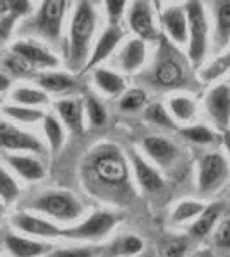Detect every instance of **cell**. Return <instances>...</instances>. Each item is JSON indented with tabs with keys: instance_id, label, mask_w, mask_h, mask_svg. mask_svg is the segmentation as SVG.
Here are the masks:
<instances>
[{
	"instance_id": "18",
	"label": "cell",
	"mask_w": 230,
	"mask_h": 257,
	"mask_svg": "<svg viewBox=\"0 0 230 257\" xmlns=\"http://www.w3.org/2000/svg\"><path fill=\"white\" fill-rule=\"evenodd\" d=\"M144 149L157 163L163 165V167L172 163L175 155H177V148H175L170 141H167L163 138H157V136H151V138L144 139Z\"/></svg>"
},
{
	"instance_id": "46",
	"label": "cell",
	"mask_w": 230,
	"mask_h": 257,
	"mask_svg": "<svg viewBox=\"0 0 230 257\" xmlns=\"http://www.w3.org/2000/svg\"><path fill=\"white\" fill-rule=\"evenodd\" d=\"M191 257H215V255H213V252L210 248H199V250H196Z\"/></svg>"
},
{
	"instance_id": "38",
	"label": "cell",
	"mask_w": 230,
	"mask_h": 257,
	"mask_svg": "<svg viewBox=\"0 0 230 257\" xmlns=\"http://www.w3.org/2000/svg\"><path fill=\"white\" fill-rule=\"evenodd\" d=\"M218 36L220 43L230 36V2H225L218 11Z\"/></svg>"
},
{
	"instance_id": "34",
	"label": "cell",
	"mask_w": 230,
	"mask_h": 257,
	"mask_svg": "<svg viewBox=\"0 0 230 257\" xmlns=\"http://www.w3.org/2000/svg\"><path fill=\"white\" fill-rule=\"evenodd\" d=\"M146 103V93L141 89H132V91H127L124 94V98L120 99V108L125 110V111H134V110H139Z\"/></svg>"
},
{
	"instance_id": "37",
	"label": "cell",
	"mask_w": 230,
	"mask_h": 257,
	"mask_svg": "<svg viewBox=\"0 0 230 257\" xmlns=\"http://www.w3.org/2000/svg\"><path fill=\"white\" fill-rule=\"evenodd\" d=\"M182 136L186 139L192 141V143H198V144H208L213 141V132L208 131L206 127H201V125H196V127H189V128H184L182 131Z\"/></svg>"
},
{
	"instance_id": "9",
	"label": "cell",
	"mask_w": 230,
	"mask_h": 257,
	"mask_svg": "<svg viewBox=\"0 0 230 257\" xmlns=\"http://www.w3.org/2000/svg\"><path fill=\"white\" fill-rule=\"evenodd\" d=\"M12 223L18 230L24 231L28 235H35V237H43V238H55L62 237L64 230H60L57 225L50 221H45L38 216H33V214L19 213L12 218Z\"/></svg>"
},
{
	"instance_id": "13",
	"label": "cell",
	"mask_w": 230,
	"mask_h": 257,
	"mask_svg": "<svg viewBox=\"0 0 230 257\" xmlns=\"http://www.w3.org/2000/svg\"><path fill=\"white\" fill-rule=\"evenodd\" d=\"M57 113L60 115L62 122L67 125L69 131L74 134H81L85 131V123H83V113H85V106L76 98H64L58 99L55 103Z\"/></svg>"
},
{
	"instance_id": "16",
	"label": "cell",
	"mask_w": 230,
	"mask_h": 257,
	"mask_svg": "<svg viewBox=\"0 0 230 257\" xmlns=\"http://www.w3.org/2000/svg\"><path fill=\"white\" fill-rule=\"evenodd\" d=\"M6 247L12 257H40L50 250V245H47V243L23 238L18 237V235H7Z\"/></svg>"
},
{
	"instance_id": "47",
	"label": "cell",
	"mask_w": 230,
	"mask_h": 257,
	"mask_svg": "<svg viewBox=\"0 0 230 257\" xmlns=\"http://www.w3.org/2000/svg\"><path fill=\"white\" fill-rule=\"evenodd\" d=\"M9 14V6H7V0H0V16Z\"/></svg>"
},
{
	"instance_id": "31",
	"label": "cell",
	"mask_w": 230,
	"mask_h": 257,
	"mask_svg": "<svg viewBox=\"0 0 230 257\" xmlns=\"http://www.w3.org/2000/svg\"><path fill=\"white\" fill-rule=\"evenodd\" d=\"M158 252H160V257H184L187 252V238L172 237L163 240Z\"/></svg>"
},
{
	"instance_id": "30",
	"label": "cell",
	"mask_w": 230,
	"mask_h": 257,
	"mask_svg": "<svg viewBox=\"0 0 230 257\" xmlns=\"http://www.w3.org/2000/svg\"><path fill=\"white\" fill-rule=\"evenodd\" d=\"M4 65H6V69L9 70L11 74H14L16 77H33L35 76V69H36L35 65L29 64L24 57H21L14 52H12L9 57H6Z\"/></svg>"
},
{
	"instance_id": "48",
	"label": "cell",
	"mask_w": 230,
	"mask_h": 257,
	"mask_svg": "<svg viewBox=\"0 0 230 257\" xmlns=\"http://www.w3.org/2000/svg\"><path fill=\"white\" fill-rule=\"evenodd\" d=\"M0 216H2V204H0Z\"/></svg>"
},
{
	"instance_id": "14",
	"label": "cell",
	"mask_w": 230,
	"mask_h": 257,
	"mask_svg": "<svg viewBox=\"0 0 230 257\" xmlns=\"http://www.w3.org/2000/svg\"><path fill=\"white\" fill-rule=\"evenodd\" d=\"M4 160L7 161V165L14 170L16 173H19L24 180L29 182H38L45 177V168L36 158L33 156H24V155H4Z\"/></svg>"
},
{
	"instance_id": "10",
	"label": "cell",
	"mask_w": 230,
	"mask_h": 257,
	"mask_svg": "<svg viewBox=\"0 0 230 257\" xmlns=\"http://www.w3.org/2000/svg\"><path fill=\"white\" fill-rule=\"evenodd\" d=\"M11 52L18 53V55L24 57L29 64H33L35 67H45L52 69L57 67L58 60L52 52H48L47 48H43L38 43H31V41H16L12 45Z\"/></svg>"
},
{
	"instance_id": "27",
	"label": "cell",
	"mask_w": 230,
	"mask_h": 257,
	"mask_svg": "<svg viewBox=\"0 0 230 257\" xmlns=\"http://www.w3.org/2000/svg\"><path fill=\"white\" fill-rule=\"evenodd\" d=\"M206 206L203 202L198 201H182L175 206L174 213H172V221L177 223V225H182V223H189L194 221L199 214L203 213Z\"/></svg>"
},
{
	"instance_id": "36",
	"label": "cell",
	"mask_w": 230,
	"mask_h": 257,
	"mask_svg": "<svg viewBox=\"0 0 230 257\" xmlns=\"http://www.w3.org/2000/svg\"><path fill=\"white\" fill-rule=\"evenodd\" d=\"M170 110L179 120H189L194 113V105L187 98H174L170 101Z\"/></svg>"
},
{
	"instance_id": "22",
	"label": "cell",
	"mask_w": 230,
	"mask_h": 257,
	"mask_svg": "<svg viewBox=\"0 0 230 257\" xmlns=\"http://www.w3.org/2000/svg\"><path fill=\"white\" fill-rule=\"evenodd\" d=\"M163 23H165L167 31L170 33V36L179 41V43H184L186 41V16L181 9L174 7V9H169L163 14Z\"/></svg>"
},
{
	"instance_id": "41",
	"label": "cell",
	"mask_w": 230,
	"mask_h": 257,
	"mask_svg": "<svg viewBox=\"0 0 230 257\" xmlns=\"http://www.w3.org/2000/svg\"><path fill=\"white\" fill-rule=\"evenodd\" d=\"M7 6H9V14L12 18H21V16H26L31 11V4L29 0H7Z\"/></svg>"
},
{
	"instance_id": "45",
	"label": "cell",
	"mask_w": 230,
	"mask_h": 257,
	"mask_svg": "<svg viewBox=\"0 0 230 257\" xmlns=\"http://www.w3.org/2000/svg\"><path fill=\"white\" fill-rule=\"evenodd\" d=\"M11 88V81L7 76H4V74H0V93H4V91H7Z\"/></svg>"
},
{
	"instance_id": "24",
	"label": "cell",
	"mask_w": 230,
	"mask_h": 257,
	"mask_svg": "<svg viewBox=\"0 0 230 257\" xmlns=\"http://www.w3.org/2000/svg\"><path fill=\"white\" fill-rule=\"evenodd\" d=\"M93 79L96 82V86H98L103 93L110 94V96H117V94H120L124 91L122 77L117 76L114 72H110V70L96 69L93 74Z\"/></svg>"
},
{
	"instance_id": "44",
	"label": "cell",
	"mask_w": 230,
	"mask_h": 257,
	"mask_svg": "<svg viewBox=\"0 0 230 257\" xmlns=\"http://www.w3.org/2000/svg\"><path fill=\"white\" fill-rule=\"evenodd\" d=\"M14 21H16V18H12V16H6V19L0 21V45H2V41L9 36L11 26Z\"/></svg>"
},
{
	"instance_id": "7",
	"label": "cell",
	"mask_w": 230,
	"mask_h": 257,
	"mask_svg": "<svg viewBox=\"0 0 230 257\" xmlns=\"http://www.w3.org/2000/svg\"><path fill=\"white\" fill-rule=\"evenodd\" d=\"M187 19L191 26V48L189 55L194 62L201 60L206 50V19L199 2L192 0L187 6Z\"/></svg>"
},
{
	"instance_id": "12",
	"label": "cell",
	"mask_w": 230,
	"mask_h": 257,
	"mask_svg": "<svg viewBox=\"0 0 230 257\" xmlns=\"http://www.w3.org/2000/svg\"><path fill=\"white\" fill-rule=\"evenodd\" d=\"M208 111L211 118L218 123L220 127H228L230 122V88L228 86H218L216 89L211 91L208 96Z\"/></svg>"
},
{
	"instance_id": "15",
	"label": "cell",
	"mask_w": 230,
	"mask_h": 257,
	"mask_svg": "<svg viewBox=\"0 0 230 257\" xmlns=\"http://www.w3.org/2000/svg\"><path fill=\"white\" fill-rule=\"evenodd\" d=\"M120 38H122V33L117 30V28H114V26L108 28V30L100 36V40L96 41L93 53H91L90 60H88L85 65V70L93 69L95 65H98L100 62L105 60L107 57L114 52V48L117 47V43L120 41Z\"/></svg>"
},
{
	"instance_id": "3",
	"label": "cell",
	"mask_w": 230,
	"mask_h": 257,
	"mask_svg": "<svg viewBox=\"0 0 230 257\" xmlns=\"http://www.w3.org/2000/svg\"><path fill=\"white\" fill-rule=\"evenodd\" d=\"M29 208L64 223L76 221L83 214L81 202L65 190H52V192L41 194L31 202Z\"/></svg>"
},
{
	"instance_id": "32",
	"label": "cell",
	"mask_w": 230,
	"mask_h": 257,
	"mask_svg": "<svg viewBox=\"0 0 230 257\" xmlns=\"http://www.w3.org/2000/svg\"><path fill=\"white\" fill-rule=\"evenodd\" d=\"M85 108L88 113V118H90V123L93 127H103L107 123V111L103 108V105L93 96H88Z\"/></svg>"
},
{
	"instance_id": "11",
	"label": "cell",
	"mask_w": 230,
	"mask_h": 257,
	"mask_svg": "<svg viewBox=\"0 0 230 257\" xmlns=\"http://www.w3.org/2000/svg\"><path fill=\"white\" fill-rule=\"evenodd\" d=\"M223 211V204L221 202H213V204L206 206L204 211L199 214L189 226V237L194 240H204L211 235L213 228L216 226L218 219Z\"/></svg>"
},
{
	"instance_id": "20",
	"label": "cell",
	"mask_w": 230,
	"mask_h": 257,
	"mask_svg": "<svg viewBox=\"0 0 230 257\" xmlns=\"http://www.w3.org/2000/svg\"><path fill=\"white\" fill-rule=\"evenodd\" d=\"M144 57H146L144 41L139 38L129 41L125 45V48L122 50V55H120V67L127 70V72H132V70L139 69L143 65Z\"/></svg>"
},
{
	"instance_id": "5",
	"label": "cell",
	"mask_w": 230,
	"mask_h": 257,
	"mask_svg": "<svg viewBox=\"0 0 230 257\" xmlns=\"http://www.w3.org/2000/svg\"><path fill=\"white\" fill-rule=\"evenodd\" d=\"M67 11V0H43L35 19V28L47 38L60 35L62 21Z\"/></svg>"
},
{
	"instance_id": "39",
	"label": "cell",
	"mask_w": 230,
	"mask_h": 257,
	"mask_svg": "<svg viewBox=\"0 0 230 257\" xmlns=\"http://www.w3.org/2000/svg\"><path fill=\"white\" fill-rule=\"evenodd\" d=\"M215 245L221 250H230V218L220 223L215 231Z\"/></svg>"
},
{
	"instance_id": "1",
	"label": "cell",
	"mask_w": 230,
	"mask_h": 257,
	"mask_svg": "<svg viewBox=\"0 0 230 257\" xmlns=\"http://www.w3.org/2000/svg\"><path fill=\"white\" fill-rule=\"evenodd\" d=\"M85 187L98 199L108 202H125L132 194L129 168L119 148L102 144L86 156L81 167Z\"/></svg>"
},
{
	"instance_id": "6",
	"label": "cell",
	"mask_w": 230,
	"mask_h": 257,
	"mask_svg": "<svg viewBox=\"0 0 230 257\" xmlns=\"http://www.w3.org/2000/svg\"><path fill=\"white\" fill-rule=\"evenodd\" d=\"M227 175H228V165L223 156L218 155V153L206 155L201 161V167H199V177H198L199 190L204 194L213 192V190H216L223 184Z\"/></svg>"
},
{
	"instance_id": "19",
	"label": "cell",
	"mask_w": 230,
	"mask_h": 257,
	"mask_svg": "<svg viewBox=\"0 0 230 257\" xmlns=\"http://www.w3.org/2000/svg\"><path fill=\"white\" fill-rule=\"evenodd\" d=\"M40 88L47 93H67L78 88L76 77L64 72H45L38 77Z\"/></svg>"
},
{
	"instance_id": "40",
	"label": "cell",
	"mask_w": 230,
	"mask_h": 257,
	"mask_svg": "<svg viewBox=\"0 0 230 257\" xmlns=\"http://www.w3.org/2000/svg\"><path fill=\"white\" fill-rule=\"evenodd\" d=\"M228 67H230V53H228V55H225V57H220L216 62H213V64L210 65V69L204 72V79H208V81L216 79L218 76L227 72Z\"/></svg>"
},
{
	"instance_id": "49",
	"label": "cell",
	"mask_w": 230,
	"mask_h": 257,
	"mask_svg": "<svg viewBox=\"0 0 230 257\" xmlns=\"http://www.w3.org/2000/svg\"><path fill=\"white\" fill-rule=\"evenodd\" d=\"M143 257H151V255H143Z\"/></svg>"
},
{
	"instance_id": "25",
	"label": "cell",
	"mask_w": 230,
	"mask_h": 257,
	"mask_svg": "<svg viewBox=\"0 0 230 257\" xmlns=\"http://www.w3.org/2000/svg\"><path fill=\"white\" fill-rule=\"evenodd\" d=\"M4 115H7L9 118L16 120V122H21V123H36L45 118L41 110L35 108V106H26V105L4 106Z\"/></svg>"
},
{
	"instance_id": "17",
	"label": "cell",
	"mask_w": 230,
	"mask_h": 257,
	"mask_svg": "<svg viewBox=\"0 0 230 257\" xmlns=\"http://www.w3.org/2000/svg\"><path fill=\"white\" fill-rule=\"evenodd\" d=\"M132 165H134L136 178L139 185L148 192H157L163 187V178L151 165H148L137 153H132Z\"/></svg>"
},
{
	"instance_id": "28",
	"label": "cell",
	"mask_w": 230,
	"mask_h": 257,
	"mask_svg": "<svg viewBox=\"0 0 230 257\" xmlns=\"http://www.w3.org/2000/svg\"><path fill=\"white\" fill-rule=\"evenodd\" d=\"M155 77H157L158 84H162V86H174V84H177V82L181 81L182 70H181V67H179L177 62L163 60L162 64L157 67V74H155Z\"/></svg>"
},
{
	"instance_id": "8",
	"label": "cell",
	"mask_w": 230,
	"mask_h": 257,
	"mask_svg": "<svg viewBox=\"0 0 230 257\" xmlns=\"http://www.w3.org/2000/svg\"><path fill=\"white\" fill-rule=\"evenodd\" d=\"M0 149L43 153V144L29 132L21 131V128L11 125L9 122H0Z\"/></svg>"
},
{
	"instance_id": "50",
	"label": "cell",
	"mask_w": 230,
	"mask_h": 257,
	"mask_svg": "<svg viewBox=\"0 0 230 257\" xmlns=\"http://www.w3.org/2000/svg\"><path fill=\"white\" fill-rule=\"evenodd\" d=\"M0 105H2V99H0Z\"/></svg>"
},
{
	"instance_id": "2",
	"label": "cell",
	"mask_w": 230,
	"mask_h": 257,
	"mask_svg": "<svg viewBox=\"0 0 230 257\" xmlns=\"http://www.w3.org/2000/svg\"><path fill=\"white\" fill-rule=\"evenodd\" d=\"M95 31V11L88 0H79L70 21L69 35V67L78 70L86 65L90 40Z\"/></svg>"
},
{
	"instance_id": "26",
	"label": "cell",
	"mask_w": 230,
	"mask_h": 257,
	"mask_svg": "<svg viewBox=\"0 0 230 257\" xmlns=\"http://www.w3.org/2000/svg\"><path fill=\"white\" fill-rule=\"evenodd\" d=\"M43 131H45V136H47L52 151L57 153L58 149L64 146V141H65V132H64V127H62L60 120L55 118L53 115H45Z\"/></svg>"
},
{
	"instance_id": "29",
	"label": "cell",
	"mask_w": 230,
	"mask_h": 257,
	"mask_svg": "<svg viewBox=\"0 0 230 257\" xmlns=\"http://www.w3.org/2000/svg\"><path fill=\"white\" fill-rule=\"evenodd\" d=\"M12 99L18 105H26V106H38L48 103L47 91L33 89V88H19L12 93Z\"/></svg>"
},
{
	"instance_id": "43",
	"label": "cell",
	"mask_w": 230,
	"mask_h": 257,
	"mask_svg": "<svg viewBox=\"0 0 230 257\" xmlns=\"http://www.w3.org/2000/svg\"><path fill=\"white\" fill-rule=\"evenodd\" d=\"M124 7H125V0H107V11H108V16H110L112 23H115V21L122 16Z\"/></svg>"
},
{
	"instance_id": "42",
	"label": "cell",
	"mask_w": 230,
	"mask_h": 257,
	"mask_svg": "<svg viewBox=\"0 0 230 257\" xmlns=\"http://www.w3.org/2000/svg\"><path fill=\"white\" fill-rule=\"evenodd\" d=\"M48 257H93L91 248H58Z\"/></svg>"
},
{
	"instance_id": "21",
	"label": "cell",
	"mask_w": 230,
	"mask_h": 257,
	"mask_svg": "<svg viewBox=\"0 0 230 257\" xmlns=\"http://www.w3.org/2000/svg\"><path fill=\"white\" fill-rule=\"evenodd\" d=\"M131 26L141 38H153L155 36V28H153V19L149 14V9L144 4L137 2L131 11Z\"/></svg>"
},
{
	"instance_id": "35",
	"label": "cell",
	"mask_w": 230,
	"mask_h": 257,
	"mask_svg": "<svg viewBox=\"0 0 230 257\" xmlns=\"http://www.w3.org/2000/svg\"><path fill=\"white\" fill-rule=\"evenodd\" d=\"M146 118H148L149 122H153V123H157V125H160V127L174 128L172 118L169 117L167 110L163 108L162 105H151V106H149V108L146 110Z\"/></svg>"
},
{
	"instance_id": "33",
	"label": "cell",
	"mask_w": 230,
	"mask_h": 257,
	"mask_svg": "<svg viewBox=\"0 0 230 257\" xmlns=\"http://www.w3.org/2000/svg\"><path fill=\"white\" fill-rule=\"evenodd\" d=\"M19 196V185L16 184V180L9 173L0 167V199L6 202L16 201Z\"/></svg>"
},
{
	"instance_id": "4",
	"label": "cell",
	"mask_w": 230,
	"mask_h": 257,
	"mask_svg": "<svg viewBox=\"0 0 230 257\" xmlns=\"http://www.w3.org/2000/svg\"><path fill=\"white\" fill-rule=\"evenodd\" d=\"M117 223H119V219H117L115 214L107 213V211H98V213H93L74 228L64 230L62 237L74 240H100L108 237V233L117 226Z\"/></svg>"
},
{
	"instance_id": "23",
	"label": "cell",
	"mask_w": 230,
	"mask_h": 257,
	"mask_svg": "<svg viewBox=\"0 0 230 257\" xmlns=\"http://www.w3.org/2000/svg\"><path fill=\"white\" fill-rule=\"evenodd\" d=\"M144 248V242L136 235H125L117 238L110 247V254L115 257H134L141 254Z\"/></svg>"
}]
</instances>
